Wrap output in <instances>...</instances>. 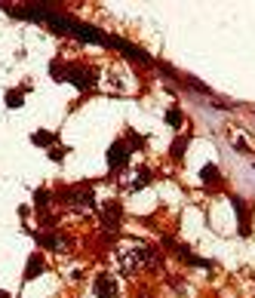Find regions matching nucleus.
<instances>
[{
  "label": "nucleus",
  "mask_w": 255,
  "mask_h": 298,
  "mask_svg": "<svg viewBox=\"0 0 255 298\" xmlns=\"http://www.w3.org/2000/svg\"><path fill=\"white\" fill-rule=\"evenodd\" d=\"M231 206H234V212H237V218H240V234H249V212H246L243 200H240V197H234V200H231Z\"/></svg>",
  "instance_id": "4"
},
{
  "label": "nucleus",
  "mask_w": 255,
  "mask_h": 298,
  "mask_svg": "<svg viewBox=\"0 0 255 298\" xmlns=\"http://www.w3.org/2000/svg\"><path fill=\"white\" fill-rule=\"evenodd\" d=\"M126 160H129V151H126V145H123V142H114V145L108 148V163H111L114 169H120Z\"/></svg>",
  "instance_id": "2"
},
{
  "label": "nucleus",
  "mask_w": 255,
  "mask_h": 298,
  "mask_svg": "<svg viewBox=\"0 0 255 298\" xmlns=\"http://www.w3.org/2000/svg\"><path fill=\"white\" fill-rule=\"evenodd\" d=\"M34 203H37V206H46V203H49V194H46V191H37V194H34Z\"/></svg>",
  "instance_id": "11"
},
{
  "label": "nucleus",
  "mask_w": 255,
  "mask_h": 298,
  "mask_svg": "<svg viewBox=\"0 0 255 298\" xmlns=\"http://www.w3.org/2000/svg\"><path fill=\"white\" fill-rule=\"evenodd\" d=\"M0 298H9V295H6V292H0Z\"/></svg>",
  "instance_id": "14"
},
{
  "label": "nucleus",
  "mask_w": 255,
  "mask_h": 298,
  "mask_svg": "<svg viewBox=\"0 0 255 298\" xmlns=\"http://www.w3.org/2000/svg\"><path fill=\"white\" fill-rule=\"evenodd\" d=\"M200 178H203V185H215V182H219V166H215V163H206V166L200 169Z\"/></svg>",
  "instance_id": "7"
},
{
  "label": "nucleus",
  "mask_w": 255,
  "mask_h": 298,
  "mask_svg": "<svg viewBox=\"0 0 255 298\" xmlns=\"http://www.w3.org/2000/svg\"><path fill=\"white\" fill-rule=\"evenodd\" d=\"M6 105H9V108H18V105H22V92H9V95H6Z\"/></svg>",
  "instance_id": "10"
},
{
  "label": "nucleus",
  "mask_w": 255,
  "mask_h": 298,
  "mask_svg": "<svg viewBox=\"0 0 255 298\" xmlns=\"http://www.w3.org/2000/svg\"><path fill=\"white\" fill-rule=\"evenodd\" d=\"M95 295L99 298H117V283L111 280V274H99L95 277Z\"/></svg>",
  "instance_id": "1"
},
{
  "label": "nucleus",
  "mask_w": 255,
  "mask_h": 298,
  "mask_svg": "<svg viewBox=\"0 0 255 298\" xmlns=\"http://www.w3.org/2000/svg\"><path fill=\"white\" fill-rule=\"evenodd\" d=\"M166 120H169L172 126H182V114H179V111H169V114H166Z\"/></svg>",
  "instance_id": "12"
},
{
  "label": "nucleus",
  "mask_w": 255,
  "mask_h": 298,
  "mask_svg": "<svg viewBox=\"0 0 255 298\" xmlns=\"http://www.w3.org/2000/svg\"><path fill=\"white\" fill-rule=\"evenodd\" d=\"M74 203H80V206H92V191L89 188H77V191H71L68 194Z\"/></svg>",
  "instance_id": "6"
},
{
  "label": "nucleus",
  "mask_w": 255,
  "mask_h": 298,
  "mask_svg": "<svg viewBox=\"0 0 255 298\" xmlns=\"http://www.w3.org/2000/svg\"><path fill=\"white\" fill-rule=\"evenodd\" d=\"M105 228H111V231L120 228V206H117V203L105 206Z\"/></svg>",
  "instance_id": "5"
},
{
  "label": "nucleus",
  "mask_w": 255,
  "mask_h": 298,
  "mask_svg": "<svg viewBox=\"0 0 255 298\" xmlns=\"http://www.w3.org/2000/svg\"><path fill=\"white\" fill-rule=\"evenodd\" d=\"M40 271H43V262H40L37 255H31V259H28V268H25V280H34Z\"/></svg>",
  "instance_id": "8"
},
{
  "label": "nucleus",
  "mask_w": 255,
  "mask_h": 298,
  "mask_svg": "<svg viewBox=\"0 0 255 298\" xmlns=\"http://www.w3.org/2000/svg\"><path fill=\"white\" fill-rule=\"evenodd\" d=\"M182 148H185V145H182V142H175V145H172V157H182V154H185Z\"/></svg>",
  "instance_id": "13"
},
{
  "label": "nucleus",
  "mask_w": 255,
  "mask_h": 298,
  "mask_svg": "<svg viewBox=\"0 0 255 298\" xmlns=\"http://www.w3.org/2000/svg\"><path fill=\"white\" fill-rule=\"evenodd\" d=\"M65 74H71L68 80H71L74 86H80V89H86V86H92V74H89V71H83V68H68ZM65 74H62V77H65Z\"/></svg>",
  "instance_id": "3"
},
{
  "label": "nucleus",
  "mask_w": 255,
  "mask_h": 298,
  "mask_svg": "<svg viewBox=\"0 0 255 298\" xmlns=\"http://www.w3.org/2000/svg\"><path fill=\"white\" fill-rule=\"evenodd\" d=\"M31 142H34V145H49V142H52V135H49V132H34V135H31Z\"/></svg>",
  "instance_id": "9"
}]
</instances>
